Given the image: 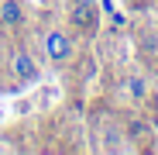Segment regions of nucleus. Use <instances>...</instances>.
I'll use <instances>...</instances> for the list:
<instances>
[{"label": "nucleus", "mask_w": 158, "mask_h": 155, "mask_svg": "<svg viewBox=\"0 0 158 155\" xmlns=\"http://www.w3.org/2000/svg\"><path fill=\"white\" fill-rule=\"evenodd\" d=\"M69 24L76 35L93 38L100 31V7L96 0H72V11H69Z\"/></svg>", "instance_id": "obj_1"}, {"label": "nucleus", "mask_w": 158, "mask_h": 155, "mask_svg": "<svg viewBox=\"0 0 158 155\" xmlns=\"http://www.w3.org/2000/svg\"><path fill=\"white\" fill-rule=\"evenodd\" d=\"M72 55H76L72 35L62 31V28H52V31L45 35V59H48L52 66H65V62H72Z\"/></svg>", "instance_id": "obj_2"}, {"label": "nucleus", "mask_w": 158, "mask_h": 155, "mask_svg": "<svg viewBox=\"0 0 158 155\" xmlns=\"http://www.w3.org/2000/svg\"><path fill=\"white\" fill-rule=\"evenodd\" d=\"M10 72H14V80L24 83V86L41 80V66L35 62V55H31L28 48H17L14 55H10Z\"/></svg>", "instance_id": "obj_3"}, {"label": "nucleus", "mask_w": 158, "mask_h": 155, "mask_svg": "<svg viewBox=\"0 0 158 155\" xmlns=\"http://www.w3.org/2000/svg\"><path fill=\"white\" fill-rule=\"evenodd\" d=\"M24 21H28V11H24L21 0H0V28L17 31L24 28Z\"/></svg>", "instance_id": "obj_4"}, {"label": "nucleus", "mask_w": 158, "mask_h": 155, "mask_svg": "<svg viewBox=\"0 0 158 155\" xmlns=\"http://www.w3.org/2000/svg\"><path fill=\"white\" fill-rule=\"evenodd\" d=\"M148 135H151L148 124H141V121H131V124H127V138H131V141H144Z\"/></svg>", "instance_id": "obj_5"}, {"label": "nucleus", "mask_w": 158, "mask_h": 155, "mask_svg": "<svg viewBox=\"0 0 158 155\" xmlns=\"http://www.w3.org/2000/svg\"><path fill=\"white\" fill-rule=\"evenodd\" d=\"M127 93L134 97V100H144L148 86H144V80H141V76H131V80H127Z\"/></svg>", "instance_id": "obj_6"}]
</instances>
